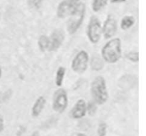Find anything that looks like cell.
<instances>
[{
	"instance_id": "obj_1",
	"label": "cell",
	"mask_w": 146,
	"mask_h": 136,
	"mask_svg": "<svg viewBox=\"0 0 146 136\" xmlns=\"http://www.w3.org/2000/svg\"><path fill=\"white\" fill-rule=\"evenodd\" d=\"M101 54L103 60L107 64H116L122 56L121 38L119 37L110 38L101 48Z\"/></svg>"
},
{
	"instance_id": "obj_2",
	"label": "cell",
	"mask_w": 146,
	"mask_h": 136,
	"mask_svg": "<svg viewBox=\"0 0 146 136\" xmlns=\"http://www.w3.org/2000/svg\"><path fill=\"white\" fill-rule=\"evenodd\" d=\"M93 101L97 105H104L109 98L106 81L102 76H98L93 80L90 87Z\"/></svg>"
},
{
	"instance_id": "obj_3",
	"label": "cell",
	"mask_w": 146,
	"mask_h": 136,
	"mask_svg": "<svg viewBox=\"0 0 146 136\" xmlns=\"http://www.w3.org/2000/svg\"><path fill=\"white\" fill-rule=\"evenodd\" d=\"M85 14L86 4L81 1L74 12L68 17L66 23V29L68 34L73 35L77 32L84 22Z\"/></svg>"
},
{
	"instance_id": "obj_4",
	"label": "cell",
	"mask_w": 146,
	"mask_h": 136,
	"mask_svg": "<svg viewBox=\"0 0 146 136\" xmlns=\"http://www.w3.org/2000/svg\"><path fill=\"white\" fill-rule=\"evenodd\" d=\"M86 35L91 44H96L99 42L102 36V25L99 19L96 16L90 18L86 29Z\"/></svg>"
},
{
	"instance_id": "obj_5",
	"label": "cell",
	"mask_w": 146,
	"mask_h": 136,
	"mask_svg": "<svg viewBox=\"0 0 146 136\" xmlns=\"http://www.w3.org/2000/svg\"><path fill=\"white\" fill-rule=\"evenodd\" d=\"M89 55L85 50L78 51L71 61V68L77 74H83L86 71L89 65Z\"/></svg>"
},
{
	"instance_id": "obj_6",
	"label": "cell",
	"mask_w": 146,
	"mask_h": 136,
	"mask_svg": "<svg viewBox=\"0 0 146 136\" xmlns=\"http://www.w3.org/2000/svg\"><path fill=\"white\" fill-rule=\"evenodd\" d=\"M68 98L66 91L62 88L56 90L52 98L53 111L57 113H63L68 107Z\"/></svg>"
},
{
	"instance_id": "obj_7",
	"label": "cell",
	"mask_w": 146,
	"mask_h": 136,
	"mask_svg": "<svg viewBox=\"0 0 146 136\" xmlns=\"http://www.w3.org/2000/svg\"><path fill=\"white\" fill-rule=\"evenodd\" d=\"M81 0H63L58 4L56 9V16L58 19H65L68 17Z\"/></svg>"
},
{
	"instance_id": "obj_8",
	"label": "cell",
	"mask_w": 146,
	"mask_h": 136,
	"mask_svg": "<svg viewBox=\"0 0 146 136\" xmlns=\"http://www.w3.org/2000/svg\"><path fill=\"white\" fill-rule=\"evenodd\" d=\"M65 31L62 29H55L51 33V36H48L49 38V46L48 51H56L62 46L65 40Z\"/></svg>"
},
{
	"instance_id": "obj_9",
	"label": "cell",
	"mask_w": 146,
	"mask_h": 136,
	"mask_svg": "<svg viewBox=\"0 0 146 136\" xmlns=\"http://www.w3.org/2000/svg\"><path fill=\"white\" fill-rule=\"evenodd\" d=\"M118 31V24L115 17L112 14L107 16L102 26V35L104 38L110 39L113 38Z\"/></svg>"
},
{
	"instance_id": "obj_10",
	"label": "cell",
	"mask_w": 146,
	"mask_h": 136,
	"mask_svg": "<svg viewBox=\"0 0 146 136\" xmlns=\"http://www.w3.org/2000/svg\"><path fill=\"white\" fill-rule=\"evenodd\" d=\"M87 113V104L85 100L79 99L76 102L71 111V116L74 119H81Z\"/></svg>"
},
{
	"instance_id": "obj_11",
	"label": "cell",
	"mask_w": 146,
	"mask_h": 136,
	"mask_svg": "<svg viewBox=\"0 0 146 136\" xmlns=\"http://www.w3.org/2000/svg\"><path fill=\"white\" fill-rule=\"evenodd\" d=\"M46 104V99L44 96H40L36 99L31 107V116L33 118H37L40 115Z\"/></svg>"
},
{
	"instance_id": "obj_12",
	"label": "cell",
	"mask_w": 146,
	"mask_h": 136,
	"mask_svg": "<svg viewBox=\"0 0 146 136\" xmlns=\"http://www.w3.org/2000/svg\"><path fill=\"white\" fill-rule=\"evenodd\" d=\"M135 23V19L134 17L131 15H126L123 17L121 19V23H120V27L121 29L123 31L130 29L134 26Z\"/></svg>"
},
{
	"instance_id": "obj_13",
	"label": "cell",
	"mask_w": 146,
	"mask_h": 136,
	"mask_svg": "<svg viewBox=\"0 0 146 136\" xmlns=\"http://www.w3.org/2000/svg\"><path fill=\"white\" fill-rule=\"evenodd\" d=\"M66 72V68L64 66H61L58 67L57 68L56 71V75H55V82L56 86L58 88H61V86L63 85V83H64V77H65Z\"/></svg>"
},
{
	"instance_id": "obj_14",
	"label": "cell",
	"mask_w": 146,
	"mask_h": 136,
	"mask_svg": "<svg viewBox=\"0 0 146 136\" xmlns=\"http://www.w3.org/2000/svg\"><path fill=\"white\" fill-rule=\"evenodd\" d=\"M38 47L41 52L48 51L49 46V38L46 35H41L38 39Z\"/></svg>"
},
{
	"instance_id": "obj_15",
	"label": "cell",
	"mask_w": 146,
	"mask_h": 136,
	"mask_svg": "<svg viewBox=\"0 0 146 136\" xmlns=\"http://www.w3.org/2000/svg\"><path fill=\"white\" fill-rule=\"evenodd\" d=\"M109 0H93L91 3V8L94 12H98L104 9L108 4Z\"/></svg>"
},
{
	"instance_id": "obj_16",
	"label": "cell",
	"mask_w": 146,
	"mask_h": 136,
	"mask_svg": "<svg viewBox=\"0 0 146 136\" xmlns=\"http://www.w3.org/2000/svg\"><path fill=\"white\" fill-rule=\"evenodd\" d=\"M125 57L133 63H138L139 61V52L138 51H131L125 54Z\"/></svg>"
},
{
	"instance_id": "obj_17",
	"label": "cell",
	"mask_w": 146,
	"mask_h": 136,
	"mask_svg": "<svg viewBox=\"0 0 146 136\" xmlns=\"http://www.w3.org/2000/svg\"><path fill=\"white\" fill-rule=\"evenodd\" d=\"M107 133V124L106 123H101L97 128L98 136H106Z\"/></svg>"
},
{
	"instance_id": "obj_18",
	"label": "cell",
	"mask_w": 146,
	"mask_h": 136,
	"mask_svg": "<svg viewBox=\"0 0 146 136\" xmlns=\"http://www.w3.org/2000/svg\"><path fill=\"white\" fill-rule=\"evenodd\" d=\"M97 104L94 101H91V102H88V103L87 104V112L88 113V114L91 115H94L96 114L97 111Z\"/></svg>"
},
{
	"instance_id": "obj_19",
	"label": "cell",
	"mask_w": 146,
	"mask_h": 136,
	"mask_svg": "<svg viewBox=\"0 0 146 136\" xmlns=\"http://www.w3.org/2000/svg\"><path fill=\"white\" fill-rule=\"evenodd\" d=\"M29 5L34 9H38L42 4L44 0H27Z\"/></svg>"
},
{
	"instance_id": "obj_20",
	"label": "cell",
	"mask_w": 146,
	"mask_h": 136,
	"mask_svg": "<svg viewBox=\"0 0 146 136\" xmlns=\"http://www.w3.org/2000/svg\"><path fill=\"white\" fill-rule=\"evenodd\" d=\"M4 129V117L0 114V133L2 132Z\"/></svg>"
},
{
	"instance_id": "obj_21",
	"label": "cell",
	"mask_w": 146,
	"mask_h": 136,
	"mask_svg": "<svg viewBox=\"0 0 146 136\" xmlns=\"http://www.w3.org/2000/svg\"><path fill=\"white\" fill-rule=\"evenodd\" d=\"M71 136H88L86 134L84 133H74V135Z\"/></svg>"
},
{
	"instance_id": "obj_22",
	"label": "cell",
	"mask_w": 146,
	"mask_h": 136,
	"mask_svg": "<svg viewBox=\"0 0 146 136\" xmlns=\"http://www.w3.org/2000/svg\"><path fill=\"white\" fill-rule=\"evenodd\" d=\"M30 136H41V135H40L39 132H38L37 131H34V132H33L31 135H30Z\"/></svg>"
},
{
	"instance_id": "obj_23",
	"label": "cell",
	"mask_w": 146,
	"mask_h": 136,
	"mask_svg": "<svg viewBox=\"0 0 146 136\" xmlns=\"http://www.w3.org/2000/svg\"><path fill=\"white\" fill-rule=\"evenodd\" d=\"M126 0H111V3H121V2H124Z\"/></svg>"
},
{
	"instance_id": "obj_24",
	"label": "cell",
	"mask_w": 146,
	"mask_h": 136,
	"mask_svg": "<svg viewBox=\"0 0 146 136\" xmlns=\"http://www.w3.org/2000/svg\"><path fill=\"white\" fill-rule=\"evenodd\" d=\"M1 75H2V70H1V66H0V78H1Z\"/></svg>"
}]
</instances>
